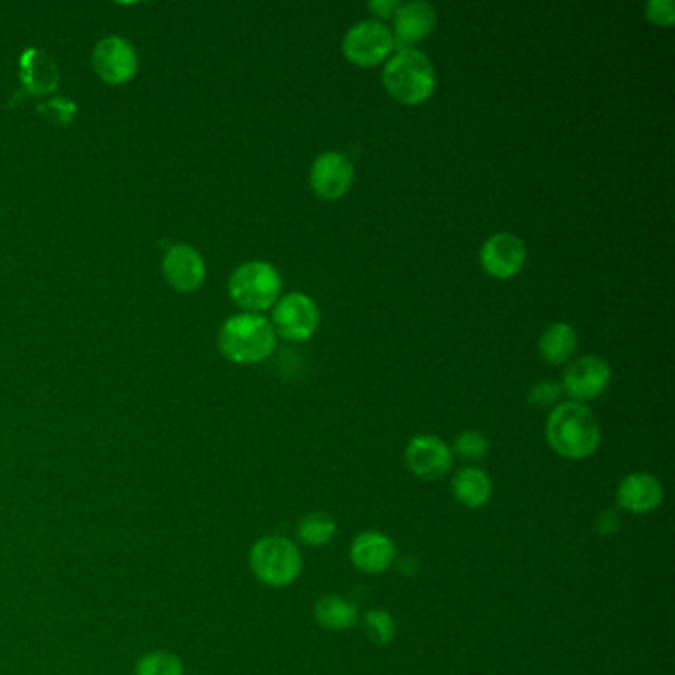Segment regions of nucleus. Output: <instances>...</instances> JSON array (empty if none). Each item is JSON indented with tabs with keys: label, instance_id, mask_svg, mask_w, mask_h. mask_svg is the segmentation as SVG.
I'll use <instances>...</instances> for the list:
<instances>
[{
	"label": "nucleus",
	"instance_id": "f257e3e1",
	"mask_svg": "<svg viewBox=\"0 0 675 675\" xmlns=\"http://www.w3.org/2000/svg\"><path fill=\"white\" fill-rule=\"evenodd\" d=\"M545 436L553 452L565 460H587L599 450L600 425L589 406L560 403L550 410Z\"/></svg>",
	"mask_w": 675,
	"mask_h": 675
},
{
	"label": "nucleus",
	"instance_id": "f03ea898",
	"mask_svg": "<svg viewBox=\"0 0 675 675\" xmlns=\"http://www.w3.org/2000/svg\"><path fill=\"white\" fill-rule=\"evenodd\" d=\"M383 84L390 96L406 106L425 104L435 94V66L420 50H396L383 69Z\"/></svg>",
	"mask_w": 675,
	"mask_h": 675
},
{
	"label": "nucleus",
	"instance_id": "7ed1b4c3",
	"mask_svg": "<svg viewBox=\"0 0 675 675\" xmlns=\"http://www.w3.org/2000/svg\"><path fill=\"white\" fill-rule=\"evenodd\" d=\"M218 349L232 363H260L276 349V331L258 313H240L224 323L218 333Z\"/></svg>",
	"mask_w": 675,
	"mask_h": 675
},
{
	"label": "nucleus",
	"instance_id": "20e7f679",
	"mask_svg": "<svg viewBox=\"0 0 675 675\" xmlns=\"http://www.w3.org/2000/svg\"><path fill=\"white\" fill-rule=\"evenodd\" d=\"M251 575L270 589H286L300 579L303 555L296 540L283 535H268L256 540L248 553Z\"/></svg>",
	"mask_w": 675,
	"mask_h": 675
},
{
	"label": "nucleus",
	"instance_id": "39448f33",
	"mask_svg": "<svg viewBox=\"0 0 675 675\" xmlns=\"http://www.w3.org/2000/svg\"><path fill=\"white\" fill-rule=\"evenodd\" d=\"M281 278L266 261H248L231 278V298L246 311H266L280 298Z\"/></svg>",
	"mask_w": 675,
	"mask_h": 675
},
{
	"label": "nucleus",
	"instance_id": "423d86ee",
	"mask_svg": "<svg viewBox=\"0 0 675 675\" xmlns=\"http://www.w3.org/2000/svg\"><path fill=\"white\" fill-rule=\"evenodd\" d=\"M393 50V32L381 20H361L347 30L343 39V54L347 56L349 62L363 68H373L385 62Z\"/></svg>",
	"mask_w": 675,
	"mask_h": 675
},
{
	"label": "nucleus",
	"instance_id": "0eeeda50",
	"mask_svg": "<svg viewBox=\"0 0 675 675\" xmlns=\"http://www.w3.org/2000/svg\"><path fill=\"white\" fill-rule=\"evenodd\" d=\"M319 309L306 293H288L274 309L271 328L288 341H308L318 331Z\"/></svg>",
	"mask_w": 675,
	"mask_h": 675
},
{
	"label": "nucleus",
	"instance_id": "6e6552de",
	"mask_svg": "<svg viewBox=\"0 0 675 675\" xmlns=\"http://www.w3.org/2000/svg\"><path fill=\"white\" fill-rule=\"evenodd\" d=\"M406 465L422 482H438L452 472L453 452L435 435L415 436L405 452Z\"/></svg>",
	"mask_w": 675,
	"mask_h": 675
},
{
	"label": "nucleus",
	"instance_id": "1a4fd4ad",
	"mask_svg": "<svg viewBox=\"0 0 675 675\" xmlns=\"http://www.w3.org/2000/svg\"><path fill=\"white\" fill-rule=\"evenodd\" d=\"M610 365L597 355H585V357L572 361L565 375H562V388L572 398V403H589L599 398L607 386L610 385Z\"/></svg>",
	"mask_w": 675,
	"mask_h": 675
},
{
	"label": "nucleus",
	"instance_id": "9d476101",
	"mask_svg": "<svg viewBox=\"0 0 675 675\" xmlns=\"http://www.w3.org/2000/svg\"><path fill=\"white\" fill-rule=\"evenodd\" d=\"M355 179V167L349 161L347 154L339 151H325L319 154L311 164L309 183L313 193L325 201H338L347 194Z\"/></svg>",
	"mask_w": 675,
	"mask_h": 675
},
{
	"label": "nucleus",
	"instance_id": "9b49d317",
	"mask_svg": "<svg viewBox=\"0 0 675 675\" xmlns=\"http://www.w3.org/2000/svg\"><path fill=\"white\" fill-rule=\"evenodd\" d=\"M525 260H527L525 244L512 232L493 234L492 238L485 240L480 251L483 270L500 280H507L519 274Z\"/></svg>",
	"mask_w": 675,
	"mask_h": 675
},
{
	"label": "nucleus",
	"instance_id": "f8f14e48",
	"mask_svg": "<svg viewBox=\"0 0 675 675\" xmlns=\"http://www.w3.org/2000/svg\"><path fill=\"white\" fill-rule=\"evenodd\" d=\"M349 559L363 575H383L396 562V543L383 531H363L351 540Z\"/></svg>",
	"mask_w": 675,
	"mask_h": 675
},
{
	"label": "nucleus",
	"instance_id": "ddd939ff",
	"mask_svg": "<svg viewBox=\"0 0 675 675\" xmlns=\"http://www.w3.org/2000/svg\"><path fill=\"white\" fill-rule=\"evenodd\" d=\"M666 492L656 475L646 472L630 473L617 488V505L630 515H647L664 503Z\"/></svg>",
	"mask_w": 675,
	"mask_h": 675
},
{
	"label": "nucleus",
	"instance_id": "4468645a",
	"mask_svg": "<svg viewBox=\"0 0 675 675\" xmlns=\"http://www.w3.org/2000/svg\"><path fill=\"white\" fill-rule=\"evenodd\" d=\"M94 69L106 84H127L137 74L136 50L124 39L101 40L94 50Z\"/></svg>",
	"mask_w": 675,
	"mask_h": 675
},
{
	"label": "nucleus",
	"instance_id": "2eb2a0df",
	"mask_svg": "<svg viewBox=\"0 0 675 675\" xmlns=\"http://www.w3.org/2000/svg\"><path fill=\"white\" fill-rule=\"evenodd\" d=\"M395 49H413L416 42L425 40L436 26V10L430 2L413 0L403 2L395 14Z\"/></svg>",
	"mask_w": 675,
	"mask_h": 675
},
{
	"label": "nucleus",
	"instance_id": "dca6fc26",
	"mask_svg": "<svg viewBox=\"0 0 675 675\" xmlns=\"http://www.w3.org/2000/svg\"><path fill=\"white\" fill-rule=\"evenodd\" d=\"M163 274L174 290L194 291L203 286L206 266L201 254L191 246H174L164 256Z\"/></svg>",
	"mask_w": 675,
	"mask_h": 675
},
{
	"label": "nucleus",
	"instance_id": "f3484780",
	"mask_svg": "<svg viewBox=\"0 0 675 675\" xmlns=\"http://www.w3.org/2000/svg\"><path fill=\"white\" fill-rule=\"evenodd\" d=\"M452 493L456 502L465 510H482L492 502L493 482L490 473L482 468H462L452 480Z\"/></svg>",
	"mask_w": 675,
	"mask_h": 675
},
{
	"label": "nucleus",
	"instance_id": "a211bd4d",
	"mask_svg": "<svg viewBox=\"0 0 675 675\" xmlns=\"http://www.w3.org/2000/svg\"><path fill=\"white\" fill-rule=\"evenodd\" d=\"M313 617L319 626L328 632H347L351 628L357 626L358 608L345 597L325 594L315 602Z\"/></svg>",
	"mask_w": 675,
	"mask_h": 675
},
{
	"label": "nucleus",
	"instance_id": "6ab92c4d",
	"mask_svg": "<svg viewBox=\"0 0 675 675\" xmlns=\"http://www.w3.org/2000/svg\"><path fill=\"white\" fill-rule=\"evenodd\" d=\"M579 345V335L569 323L550 325L539 339L540 357L549 365H562L572 357Z\"/></svg>",
	"mask_w": 675,
	"mask_h": 675
},
{
	"label": "nucleus",
	"instance_id": "aec40b11",
	"mask_svg": "<svg viewBox=\"0 0 675 675\" xmlns=\"http://www.w3.org/2000/svg\"><path fill=\"white\" fill-rule=\"evenodd\" d=\"M298 539L311 549H323L338 535V523L325 512L306 513L298 523Z\"/></svg>",
	"mask_w": 675,
	"mask_h": 675
},
{
	"label": "nucleus",
	"instance_id": "412c9836",
	"mask_svg": "<svg viewBox=\"0 0 675 675\" xmlns=\"http://www.w3.org/2000/svg\"><path fill=\"white\" fill-rule=\"evenodd\" d=\"M32 62L24 60V82L32 92H50L56 87V79H58V72L52 60L46 58L44 54L40 52H30L29 54Z\"/></svg>",
	"mask_w": 675,
	"mask_h": 675
},
{
	"label": "nucleus",
	"instance_id": "4be33fe9",
	"mask_svg": "<svg viewBox=\"0 0 675 675\" xmlns=\"http://www.w3.org/2000/svg\"><path fill=\"white\" fill-rule=\"evenodd\" d=\"M136 675H184L183 660L169 650L147 652L137 660Z\"/></svg>",
	"mask_w": 675,
	"mask_h": 675
},
{
	"label": "nucleus",
	"instance_id": "5701e85b",
	"mask_svg": "<svg viewBox=\"0 0 675 675\" xmlns=\"http://www.w3.org/2000/svg\"><path fill=\"white\" fill-rule=\"evenodd\" d=\"M365 630L373 644L388 646L396 636L395 617L385 608H371L365 614Z\"/></svg>",
	"mask_w": 675,
	"mask_h": 675
},
{
	"label": "nucleus",
	"instance_id": "b1692460",
	"mask_svg": "<svg viewBox=\"0 0 675 675\" xmlns=\"http://www.w3.org/2000/svg\"><path fill=\"white\" fill-rule=\"evenodd\" d=\"M453 450L463 460L480 462L490 452V440L482 432H478V430H465V432L458 436Z\"/></svg>",
	"mask_w": 675,
	"mask_h": 675
},
{
	"label": "nucleus",
	"instance_id": "393cba45",
	"mask_svg": "<svg viewBox=\"0 0 675 675\" xmlns=\"http://www.w3.org/2000/svg\"><path fill=\"white\" fill-rule=\"evenodd\" d=\"M646 17L657 26H672L675 20L674 0H652L646 4Z\"/></svg>",
	"mask_w": 675,
	"mask_h": 675
},
{
	"label": "nucleus",
	"instance_id": "a878e982",
	"mask_svg": "<svg viewBox=\"0 0 675 675\" xmlns=\"http://www.w3.org/2000/svg\"><path fill=\"white\" fill-rule=\"evenodd\" d=\"M560 386L549 381H543L533 386V390L529 393V403L535 406H550L555 405L559 400Z\"/></svg>",
	"mask_w": 675,
	"mask_h": 675
},
{
	"label": "nucleus",
	"instance_id": "bb28decb",
	"mask_svg": "<svg viewBox=\"0 0 675 675\" xmlns=\"http://www.w3.org/2000/svg\"><path fill=\"white\" fill-rule=\"evenodd\" d=\"M622 527V519L614 510H607V512L600 513L599 519H597V529L600 535H614Z\"/></svg>",
	"mask_w": 675,
	"mask_h": 675
},
{
	"label": "nucleus",
	"instance_id": "cd10ccee",
	"mask_svg": "<svg viewBox=\"0 0 675 675\" xmlns=\"http://www.w3.org/2000/svg\"><path fill=\"white\" fill-rule=\"evenodd\" d=\"M400 4L403 2H398V0H371L368 2V10L376 14V17H381V19H395Z\"/></svg>",
	"mask_w": 675,
	"mask_h": 675
}]
</instances>
